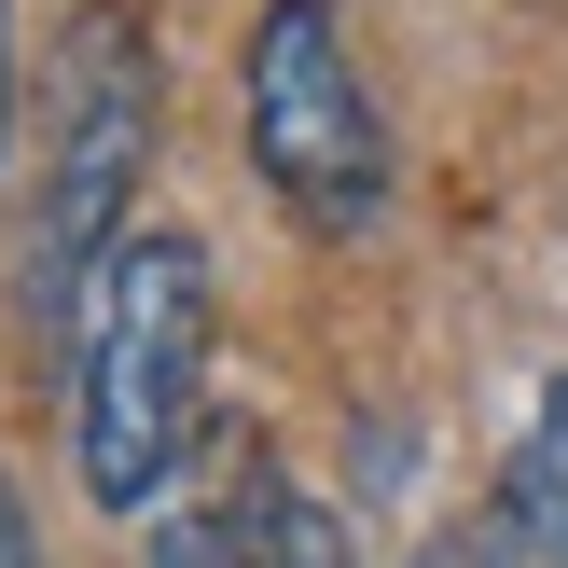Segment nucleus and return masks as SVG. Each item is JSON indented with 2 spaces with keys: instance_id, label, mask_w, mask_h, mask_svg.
Instances as JSON below:
<instances>
[{
  "instance_id": "6e6552de",
  "label": "nucleus",
  "mask_w": 568,
  "mask_h": 568,
  "mask_svg": "<svg viewBox=\"0 0 568 568\" xmlns=\"http://www.w3.org/2000/svg\"><path fill=\"white\" fill-rule=\"evenodd\" d=\"M0 181H14V0H0Z\"/></svg>"
},
{
  "instance_id": "1a4fd4ad",
  "label": "nucleus",
  "mask_w": 568,
  "mask_h": 568,
  "mask_svg": "<svg viewBox=\"0 0 568 568\" xmlns=\"http://www.w3.org/2000/svg\"><path fill=\"white\" fill-rule=\"evenodd\" d=\"M0 568H42V541H28V514H14V471H0Z\"/></svg>"
},
{
  "instance_id": "20e7f679",
  "label": "nucleus",
  "mask_w": 568,
  "mask_h": 568,
  "mask_svg": "<svg viewBox=\"0 0 568 568\" xmlns=\"http://www.w3.org/2000/svg\"><path fill=\"white\" fill-rule=\"evenodd\" d=\"M236 555H250V568H361V555H347V514H333L305 471H277V458L236 471Z\"/></svg>"
},
{
  "instance_id": "0eeeda50",
  "label": "nucleus",
  "mask_w": 568,
  "mask_h": 568,
  "mask_svg": "<svg viewBox=\"0 0 568 568\" xmlns=\"http://www.w3.org/2000/svg\"><path fill=\"white\" fill-rule=\"evenodd\" d=\"M416 568H514V541H499V527H430Z\"/></svg>"
},
{
  "instance_id": "7ed1b4c3",
  "label": "nucleus",
  "mask_w": 568,
  "mask_h": 568,
  "mask_svg": "<svg viewBox=\"0 0 568 568\" xmlns=\"http://www.w3.org/2000/svg\"><path fill=\"white\" fill-rule=\"evenodd\" d=\"M236 125H250V181H264L305 236L361 250L403 209L388 111H375V70H361V42H347V0H264V14H250Z\"/></svg>"
},
{
  "instance_id": "f257e3e1",
  "label": "nucleus",
  "mask_w": 568,
  "mask_h": 568,
  "mask_svg": "<svg viewBox=\"0 0 568 568\" xmlns=\"http://www.w3.org/2000/svg\"><path fill=\"white\" fill-rule=\"evenodd\" d=\"M209 403V250L181 222H125L70 320V471L98 514H153Z\"/></svg>"
},
{
  "instance_id": "39448f33",
  "label": "nucleus",
  "mask_w": 568,
  "mask_h": 568,
  "mask_svg": "<svg viewBox=\"0 0 568 568\" xmlns=\"http://www.w3.org/2000/svg\"><path fill=\"white\" fill-rule=\"evenodd\" d=\"M499 541H514V555H555V568H568V375L541 388V416H527L514 471H499Z\"/></svg>"
},
{
  "instance_id": "423d86ee",
  "label": "nucleus",
  "mask_w": 568,
  "mask_h": 568,
  "mask_svg": "<svg viewBox=\"0 0 568 568\" xmlns=\"http://www.w3.org/2000/svg\"><path fill=\"white\" fill-rule=\"evenodd\" d=\"M139 568H250V555H236V514H166V499H153Z\"/></svg>"
},
{
  "instance_id": "f03ea898",
  "label": "nucleus",
  "mask_w": 568,
  "mask_h": 568,
  "mask_svg": "<svg viewBox=\"0 0 568 568\" xmlns=\"http://www.w3.org/2000/svg\"><path fill=\"white\" fill-rule=\"evenodd\" d=\"M153 125H166V83H153V28L125 0H83L55 28V139H42V181H28V333H70L98 264L125 250L139 181H153Z\"/></svg>"
}]
</instances>
